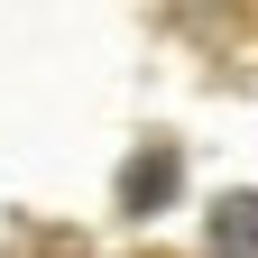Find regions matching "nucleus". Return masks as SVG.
I'll return each instance as SVG.
<instances>
[{"mask_svg":"<svg viewBox=\"0 0 258 258\" xmlns=\"http://www.w3.org/2000/svg\"><path fill=\"white\" fill-rule=\"evenodd\" d=\"M166 194H175V148L157 139V148H139V157H129V184H120V203H129V212H157Z\"/></svg>","mask_w":258,"mask_h":258,"instance_id":"obj_1","label":"nucleus"},{"mask_svg":"<svg viewBox=\"0 0 258 258\" xmlns=\"http://www.w3.org/2000/svg\"><path fill=\"white\" fill-rule=\"evenodd\" d=\"M212 249L221 258H258V194H221L212 203Z\"/></svg>","mask_w":258,"mask_h":258,"instance_id":"obj_2","label":"nucleus"}]
</instances>
